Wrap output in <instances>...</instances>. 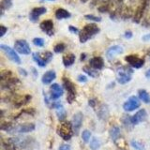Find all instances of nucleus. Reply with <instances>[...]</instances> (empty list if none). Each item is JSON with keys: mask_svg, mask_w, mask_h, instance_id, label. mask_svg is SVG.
<instances>
[{"mask_svg": "<svg viewBox=\"0 0 150 150\" xmlns=\"http://www.w3.org/2000/svg\"><path fill=\"white\" fill-rule=\"evenodd\" d=\"M83 71L84 72H86V74H88L89 76H91L93 78H97L98 76V72L97 71V69H93L92 67H87V66H86V67H83Z\"/></svg>", "mask_w": 150, "mask_h": 150, "instance_id": "nucleus-29", "label": "nucleus"}, {"mask_svg": "<svg viewBox=\"0 0 150 150\" xmlns=\"http://www.w3.org/2000/svg\"><path fill=\"white\" fill-rule=\"evenodd\" d=\"M88 1V0H81V2H83V3H86Z\"/></svg>", "mask_w": 150, "mask_h": 150, "instance_id": "nucleus-49", "label": "nucleus"}, {"mask_svg": "<svg viewBox=\"0 0 150 150\" xmlns=\"http://www.w3.org/2000/svg\"><path fill=\"white\" fill-rule=\"evenodd\" d=\"M63 86L68 92L67 100L69 103H72L76 98V88L74 83L68 78H63Z\"/></svg>", "mask_w": 150, "mask_h": 150, "instance_id": "nucleus-4", "label": "nucleus"}, {"mask_svg": "<svg viewBox=\"0 0 150 150\" xmlns=\"http://www.w3.org/2000/svg\"><path fill=\"white\" fill-rule=\"evenodd\" d=\"M19 70H20L22 74L23 73V75H26V74H27V73L25 72V70H23V69H19Z\"/></svg>", "mask_w": 150, "mask_h": 150, "instance_id": "nucleus-47", "label": "nucleus"}, {"mask_svg": "<svg viewBox=\"0 0 150 150\" xmlns=\"http://www.w3.org/2000/svg\"><path fill=\"white\" fill-rule=\"evenodd\" d=\"M82 123H83V114H82V112H78L73 115L72 121H71L73 131H74V133L76 135L79 133V130H80V129H81V127H82Z\"/></svg>", "mask_w": 150, "mask_h": 150, "instance_id": "nucleus-12", "label": "nucleus"}, {"mask_svg": "<svg viewBox=\"0 0 150 150\" xmlns=\"http://www.w3.org/2000/svg\"><path fill=\"white\" fill-rule=\"evenodd\" d=\"M118 150H125V149H118Z\"/></svg>", "mask_w": 150, "mask_h": 150, "instance_id": "nucleus-50", "label": "nucleus"}, {"mask_svg": "<svg viewBox=\"0 0 150 150\" xmlns=\"http://www.w3.org/2000/svg\"><path fill=\"white\" fill-rule=\"evenodd\" d=\"M133 70L129 67H121L117 70V82L121 84H125L131 80V74Z\"/></svg>", "mask_w": 150, "mask_h": 150, "instance_id": "nucleus-3", "label": "nucleus"}, {"mask_svg": "<svg viewBox=\"0 0 150 150\" xmlns=\"http://www.w3.org/2000/svg\"><path fill=\"white\" fill-rule=\"evenodd\" d=\"M86 19L87 20H90V21H94V22H100L101 21V18L100 17H98V16H94L92 14H86Z\"/></svg>", "mask_w": 150, "mask_h": 150, "instance_id": "nucleus-37", "label": "nucleus"}, {"mask_svg": "<svg viewBox=\"0 0 150 150\" xmlns=\"http://www.w3.org/2000/svg\"><path fill=\"white\" fill-rule=\"evenodd\" d=\"M100 140H98V138L94 137L92 140H91V143H90V148L92 150H98V148H100Z\"/></svg>", "mask_w": 150, "mask_h": 150, "instance_id": "nucleus-31", "label": "nucleus"}, {"mask_svg": "<svg viewBox=\"0 0 150 150\" xmlns=\"http://www.w3.org/2000/svg\"><path fill=\"white\" fill-rule=\"evenodd\" d=\"M69 31L71 32V33H74V34H77V33H80V31H79L78 28L74 27V26H72V25H69Z\"/></svg>", "mask_w": 150, "mask_h": 150, "instance_id": "nucleus-40", "label": "nucleus"}, {"mask_svg": "<svg viewBox=\"0 0 150 150\" xmlns=\"http://www.w3.org/2000/svg\"><path fill=\"white\" fill-rule=\"evenodd\" d=\"M142 40H143L144 41H149V40H150V34L144 35V36L142 38Z\"/></svg>", "mask_w": 150, "mask_h": 150, "instance_id": "nucleus-43", "label": "nucleus"}, {"mask_svg": "<svg viewBox=\"0 0 150 150\" xmlns=\"http://www.w3.org/2000/svg\"><path fill=\"white\" fill-rule=\"evenodd\" d=\"M149 2H150V0H140L139 6L137 7V8H136V11L133 14V22L134 23H139L141 22L145 9H146L148 7Z\"/></svg>", "mask_w": 150, "mask_h": 150, "instance_id": "nucleus-6", "label": "nucleus"}, {"mask_svg": "<svg viewBox=\"0 0 150 150\" xmlns=\"http://www.w3.org/2000/svg\"><path fill=\"white\" fill-rule=\"evenodd\" d=\"M56 115H57V117L60 121H63L66 116H67V112H66V110L64 109L63 106H60L56 109Z\"/></svg>", "mask_w": 150, "mask_h": 150, "instance_id": "nucleus-30", "label": "nucleus"}, {"mask_svg": "<svg viewBox=\"0 0 150 150\" xmlns=\"http://www.w3.org/2000/svg\"><path fill=\"white\" fill-rule=\"evenodd\" d=\"M21 83L20 80L18 78H9L6 81H1V88L3 89H13V88H16L17 86Z\"/></svg>", "mask_w": 150, "mask_h": 150, "instance_id": "nucleus-14", "label": "nucleus"}, {"mask_svg": "<svg viewBox=\"0 0 150 150\" xmlns=\"http://www.w3.org/2000/svg\"><path fill=\"white\" fill-rule=\"evenodd\" d=\"M7 31H8L7 27H5L4 25H0V37H3L5 34H6Z\"/></svg>", "mask_w": 150, "mask_h": 150, "instance_id": "nucleus-38", "label": "nucleus"}, {"mask_svg": "<svg viewBox=\"0 0 150 150\" xmlns=\"http://www.w3.org/2000/svg\"><path fill=\"white\" fill-rule=\"evenodd\" d=\"M33 43L38 47H42L44 45V40L40 39V38H35V39L33 40Z\"/></svg>", "mask_w": 150, "mask_h": 150, "instance_id": "nucleus-36", "label": "nucleus"}, {"mask_svg": "<svg viewBox=\"0 0 150 150\" xmlns=\"http://www.w3.org/2000/svg\"><path fill=\"white\" fill-rule=\"evenodd\" d=\"M0 49L6 54V55L12 61V62L16 63V64H21V59H20V57H19V55L17 54V53L15 51L11 48V47L1 44L0 45Z\"/></svg>", "mask_w": 150, "mask_h": 150, "instance_id": "nucleus-7", "label": "nucleus"}, {"mask_svg": "<svg viewBox=\"0 0 150 150\" xmlns=\"http://www.w3.org/2000/svg\"><path fill=\"white\" fill-rule=\"evenodd\" d=\"M58 150H70V146L69 144H62V145H60Z\"/></svg>", "mask_w": 150, "mask_h": 150, "instance_id": "nucleus-41", "label": "nucleus"}, {"mask_svg": "<svg viewBox=\"0 0 150 150\" xmlns=\"http://www.w3.org/2000/svg\"><path fill=\"white\" fill-rule=\"evenodd\" d=\"M75 62V55L73 54H68L63 56V64L65 67H70Z\"/></svg>", "mask_w": 150, "mask_h": 150, "instance_id": "nucleus-22", "label": "nucleus"}, {"mask_svg": "<svg viewBox=\"0 0 150 150\" xmlns=\"http://www.w3.org/2000/svg\"><path fill=\"white\" fill-rule=\"evenodd\" d=\"M12 6V0H1L0 2V11H1V15L4 14V11L6 9L11 8Z\"/></svg>", "mask_w": 150, "mask_h": 150, "instance_id": "nucleus-25", "label": "nucleus"}, {"mask_svg": "<svg viewBox=\"0 0 150 150\" xmlns=\"http://www.w3.org/2000/svg\"><path fill=\"white\" fill-rule=\"evenodd\" d=\"M52 58H53V54L51 52H45L42 54L40 53L33 54V59L40 67H45L46 64L49 63Z\"/></svg>", "mask_w": 150, "mask_h": 150, "instance_id": "nucleus-5", "label": "nucleus"}, {"mask_svg": "<svg viewBox=\"0 0 150 150\" xmlns=\"http://www.w3.org/2000/svg\"><path fill=\"white\" fill-rule=\"evenodd\" d=\"M90 137H91V132L89 130L86 129V130H83V133H82V138L83 140V142L84 143H88L89 142V140H90Z\"/></svg>", "mask_w": 150, "mask_h": 150, "instance_id": "nucleus-34", "label": "nucleus"}, {"mask_svg": "<svg viewBox=\"0 0 150 150\" xmlns=\"http://www.w3.org/2000/svg\"><path fill=\"white\" fill-rule=\"evenodd\" d=\"M14 48H15L16 52L20 53L22 54H29L31 53L30 46L28 45L26 40H18L14 43Z\"/></svg>", "mask_w": 150, "mask_h": 150, "instance_id": "nucleus-8", "label": "nucleus"}, {"mask_svg": "<svg viewBox=\"0 0 150 150\" xmlns=\"http://www.w3.org/2000/svg\"><path fill=\"white\" fill-rule=\"evenodd\" d=\"M86 59V54H83L82 55H81V60L83 61V60H84Z\"/></svg>", "mask_w": 150, "mask_h": 150, "instance_id": "nucleus-48", "label": "nucleus"}, {"mask_svg": "<svg viewBox=\"0 0 150 150\" xmlns=\"http://www.w3.org/2000/svg\"><path fill=\"white\" fill-rule=\"evenodd\" d=\"M122 53H123V48H122V47L119 46V45H115V46L110 47V48L107 50L106 57H107L108 60L112 61L116 55H118V54H120Z\"/></svg>", "mask_w": 150, "mask_h": 150, "instance_id": "nucleus-13", "label": "nucleus"}, {"mask_svg": "<svg viewBox=\"0 0 150 150\" xmlns=\"http://www.w3.org/2000/svg\"><path fill=\"white\" fill-rule=\"evenodd\" d=\"M110 135L112 141H116L120 137V129L117 126L112 127L110 129Z\"/></svg>", "mask_w": 150, "mask_h": 150, "instance_id": "nucleus-26", "label": "nucleus"}, {"mask_svg": "<svg viewBox=\"0 0 150 150\" xmlns=\"http://www.w3.org/2000/svg\"><path fill=\"white\" fill-rule=\"evenodd\" d=\"M138 95H139L140 100H143L144 103H150V96L145 90H144V89H140L138 91Z\"/></svg>", "mask_w": 150, "mask_h": 150, "instance_id": "nucleus-27", "label": "nucleus"}, {"mask_svg": "<svg viewBox=\"0 0 150 150\" xmlns=\"http://www.w3.org/2000/svg\"><path fill=\"white\" fill-rule=\"evenodd\" d=\"M95 104H96V102H95V100H89V105H91L92 107H94V106H95Z\"/></svg>", "mask_w": 150, "mask_h": 150, "instance_id": "nucleus-45", "label": "nucleus"}, {"mask_svg": "<svg viewBox=\"0 0 150 150\" xmlns=\"http://www.w3.org/2000/svg\"><path fill=\"white\" fill-rule=\"evenodd\" d=\"M98 32H100V28L95 23H88V25H84L83 27V29L80 31V35H79L80 42L84 43L89 39H91L93 36L98 34Z\"/></svg>", "mask_w": 150, "mask_h": 150, "instance_id": "nucleus-1", "label": "nucleus"}, {"mask_svg": "<svg viewBox=\"0 0 150 150\" xmlns=\"http://www.w3.org/2000/svg\"><path fill=\"white\" fill-rule=\"evenodd\" d=\"M146 117H147L146 111L144 109H142V110L138 111L132 117H131V120H132L133 125H138L139 123H141V122H143L146 119Z\"/></svg>", "mask_w": 150, "mask_h": 150, "instance_id": "nucleus-17", "label": "nucleus"}, {"mask_svg": "<svg viewBox=\"0 0 150 150\" xmlns=\"http://www.w3.org/2000/svg\"><path fill=\"white\" fill-rule=\"evenodd\" d=\"M40 29L45 32L48 36L54 35V23L51 20H45L40 23Z\"/></svg>", "mask_w": 150, "mask_h": 150, "instance_id": "nucleus-15", "label": "nucleus"}, {"mask_svg": "<svg viewBox=\"0 0 150 150\" xmlns=\"http://www.w3.org/2000/svg\"><path fill=\"white\" fill-rule=\"evenodd\" d=\"M50 92H51V98L52 100H56V98H60L63 95L64 90L59 84L54 83V84H52L51 87H50Z\"/></svg>", "mask_w": 150, "mask_h": 150, "instance_id": "nucleus-16", "label": "nucleus"}, {"mask_svg": "<svg viewBox=\"0 0 150 150\" xmlns=\"http://www.w3.org/2000/svg\"><path fill=\"white\" fill-rule=\"evenodd\" d=\"M49 1H54V0H49Z\"/></svg>", "mask_w": 150, "mask_h": 150, "instance_id": "nucleus-51", "label": "nucleus"}, {"mask_svg": "<svg viewBox=\"0 0 150 150\" xmlns=\"http://www.w3.org/2000/svg\"><path fill=\"white\" fill-rule=\"evenodd\" d=\"M55 17H56V19H58V20L67 19V18L70 17V13L64 8H58L57 11H55Z\"/></svg>", "mask_w": 150, "mask_h": 150, "instance_id": "nucleus-23", "label": "nucleus"}, {"mask_svg": "<svg viewBox=\"0 0 150 150\" xmlns=\"http://www.w3.org/2000/svg\"><path fill=\"white\" fill-rule=\"evenodd\" d=\"M57 133L63 140L69 141L72 137V135L74 133L72 124L68 121L62 122V123L57 127Z\"/></svg>", "mask_w": 150, "mask_h": 150, "instance_id": "nucleus-2", "label": "nucleus"}, {"mask_svg": "<svg viewBox=\"0 0 150 150\" xmlns=\"http://www.w3.org/2000/svg\"><path fill=\"white\" fill-rule=\"evenodd\" d=\"M35 129V125L33 123H25L14 126L11 133H27Z\"/></svg>", "mask_w": 150, "mask_h": 150, "instance_id": "nucleus-9", "label": "nucleus"}, {"mask_svg": "<svg viewBox=\"0 0 150 150\" xmlns=\"http://www.w3.org/2000/svg\"><path fill=\"white\" fill-rule=\"evenodd\" d=\"M77 80H78L80 83H86L87 81V78L84 76V75H79Z\"/></svg>", "mask_w": 150, "mask_h": 150, "instance_id": "nucleus-39", "label": "nucleus"}, {"mask_svg": "<svg viewBox=\"0 0 150 150\" xmlns=\"http://www.w3.org/2000/svg\"><path fill=\"white\" fill-rule=\"evenodd\" d=\"M97 114H98V116L100 119L107 120L108 117H109V109H108L107 105H105V104L100 105V107H98Z\"/></svg>", "mask_w": 150, "mask_h": 150, "instance_id": "nucleus-20", "label": "nucleus"}, {"mask_svg": "<svg viewBox=\"0 0 150 150\" xmlns=\"http://www.w3.org/2000/svg\"><path fill=\"white\" fill-rule=\"evenodd\" d=\"M140 104H141V102L139 100V98L135 96H132L124 103L123 108H124V110L127 112H131V111H134L136 109H138V108L140 107Z\"/></svg>", "mask_w": 150, "mask_h": 150, "instance_id": "nucleus-10", "label": "nucleus"}, {"mask_svg": "<svg viewBox=\"0 0 150 150\" xmlns=\"http://www.w3.org/2000/svg\"><path fill=\"white\" fill-rule=\"evenodd\" d=\"M132 16V8L128 6H124L122 8V11L120 13V17L123 19H129Z\"/></svg>", "mask_w": 150, "mask_h": 150, "instance_id": "nucleus-24", "label": "nucleus"}, {"mask_svg": "<svg viewBox=\"0 0 150 150\" xmlns=\"http://www.w3.org/2000/svg\"><path fill=\"white\" fill-rule=\"evenodd\" d=\"M89 66L95 69H101L104 67V61L100 56H95L89 61Z\"/></svg>", "mask_w": 150, "mask_h": 150, "instance_id": "nucleus-19", "label": "nucleus"}, {"mask_svg": "<svg viewBox=\"0 0 150 150\" xmlns=\"http://www.w3.org/2000/svg\"><path fill=\"white\" fill-rule=\"evenodd\" d=\"M11 77H12V72L11 70H3L0 73V79H1V81H6V80Z\"/></svg>", "mask_w": 150, "mask_h": 150, "instance_id": "nucleus-32", "label": "nucleus"}, {"mask_svg": "<svg viewBox=\"0 0 150 150\" xmlns=\"http://www.w3.org/2000/svg\"><path fill=\"white\" fill-rule=\"evenodd\" d=\"M46 11H47V9L44 7H39V8H33L29 14V19L32 22H36L38 19L40 18V16L42 15V14H44Z\"/></svg>", "mask_w": 150, "mask_h": 150, "instance_id": "nucleus-18", "label": "nucleus"}, {"mask_svg": "<svg viewBox=\"0 0 150 150\" xmlns=\"http://www.w3.org/2000/svg\"><path fill=\"white\" fill-rule=\"evenodd\" d=\"M104 0H92V2H91V7H95V6H97V5L98 4V3H102Z\"/></svg>", "mask_w": 150, "mask_h": 150, "instance_id": "nucleus-42", "label": "nucleus"}, {"mask_svg": "<svg viewBox=\"0 0 150 150\" xmlns=\"http://www.w3.org/2000/svg\"><path fill=\"white\" fill-rule=\"evenodd\" d=\"M55 77H56V74L54 70H48V71H46L43 74V76L41 78V81L44 84H49L54 81Z\"/></svg>", "mask_w": 150, "mask_h": 150, "instance_id": "nucleus-21", "label": "nucleus"}, {"mask_svg": "<svg viewBox=\"0 0 150 150\" xmlns=\"http://www.w3.org/2000/svg\"><path fill=\"white\" fill-rule=\"evenodd\" d=\"M131 145L136 149V150H144V145L137 142V141H131Z\"/></svg>", "mask_w": 150, "mask_h": 150, "instance_id": "nucleus-35", "label": "nucleus"}, {"mask_svg": "<svg viewBox=\"0 0 150 150\" xmlns=\"http://www.w3.org/2000/svg\"><path fill=\"white\" fill-rule=\"evenodd\" d=\"M122 123H123L124 127L127 129H130L133 127L132 120H131V117L129 115H124L122 117Z\"/></svg>", "mask_w": 150, "mask_h": 150, "instance_id": "nucleus-28", "label": "nucleus"}, {"mask_svg": "<svg viewBox=\"0 0 150 150\" xmlns=\"http://www.w3.org/2000/svg\"><path fill=\"white\" fill-rule=\"evenodd\" d=\"M125 60L131 66V67H133L135 69L142 68L143 66H144V59L139 58L137 55H134V54L126 56Z\"/></svg>", "mask_w": 150, "mask_h": 150, "instance_id": "nucleus-11", "label": "nucleus"}, {"mask_svg": "<svg viewBox=\"0 0 150 150\" xmlns=\"http://www.w3.org/2000/svg\"><path fill=\"white\" fill-rule=\"evenodd\" d=\"M131 37H132V33H131L130 31H127L125 33V38H127V39H130Z\"/></svg>", "mask_w": 150, "mask_h": 150, "instance_id": "nucleus-44", "label": "nucleus"}, {"mask_svg": "<svg viewBox=\"0 0 150 150\" xmlns=\"http://www.w3.org/2000/svg\"><path fill=\"white\" fill-rule=\"evenodd\" d=\"M145 76H146L148 79H150V69H148L146 72H145Z\"/></svg>", "mask_w": 150, "mask_h": 150, "instance_id": "nucleus-46", "label": "nucleus"}, {"mask_svg": "<svg viewBox=\"0 0 150 150\" xmlns=\"http://www.w3.org/2000/svg\"><path fill=\"white\" fill-rule=\"evenodd\" d=\"M66 49V45L64 43H62V42H60V43H57L55 46H54V53H62V52H64Z\"/></svg>", "mask_w": 150, "mask_h": 150, "instance_id": "nucleus-33", "label": "nucleus"}]
</instances>
